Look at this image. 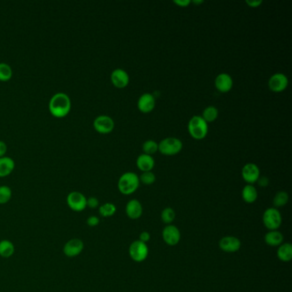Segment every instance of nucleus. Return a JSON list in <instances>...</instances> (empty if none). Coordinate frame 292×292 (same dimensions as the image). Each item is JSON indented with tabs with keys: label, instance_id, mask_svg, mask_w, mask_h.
<instances>
[{
	"label": "nucleus",
	"instance_id": "obj_5",
	"mask_svg": "<svg viewBox=\"0 0 292 292\" xmlns=\"http://www.w3.org/2000/svg\"><path fill=\"white\" fill-rule=\"evenodd\" d=\"M264 226L269 231H277L282 224V216L275 207H269L263 216Z\"/></svg>",
	"mask_w": 292,
	"mask_h": 292
},
{
	"label": "nucleus",
	"instance_id": "obj_13",
	"mask_svg": "<svg viewBox=\"0 0 292 292\" xmlns=\"http://www.w3.org/2000/svg\"><path fill=\"white\" fill-rule=\"evenodd\" d=\"M219 248L226 253L237 252L241 248V241L236 236H224L219 241Z\"/></svg>",
	"mask_w": 292,
	"mask_h": 292
},
{
	"label": "nucleus",
	"instance_id": "obj_30",
	"mask_svg": "<svg viewBox=\"0 0 292 292\" xmlns=\"http://www.w3.org/2000/svg\"><path fill=\"white\" fill-rule=\"evenodd\" d=\"M12 196V191L10 187L6 185L0 186V205H4L10 202Z\"/></svg>",
	"mask_w": 292,
	"mask_h": 292
},
{
	"label": "nucleus",
	"instance_id": "obj_24",
	"mask_svg": "<svg viewBox=\"0 0 292 292\" xmlns=\"http://www.w3.org/2000/svg\"><path fill=\"white\" fill-rule=\"evenodd\" d=\"M219 116V111L215 106H210L206 107L203 113V118L206 121V123H212L214 122Z\"/></svg>",
	"mask_w": 292,
	"mask_h": 292
},
{
	"label": "nucleus",
	"instance_id": "obj_15",
	"mask_svg": "<svg viewBox=\"0 0 292 292\" xmlns=\"http://www.w3.org/2000/svg\"><path fill=\"white\" fill-rule=\"evenodd\" d=\"M111 81L117 88H124L130 83V76L123 69H116L111 74Z\"/></svg>",
	"mask_w": 292,
	"mask_h": 292
},
{
	"label": "nucleus",
	"instance_id": "obj_27",
	"mask_svg": "<svg viewBox=\"0 0 292 292\" xmlns=\"http://www.w3.org/2000/svg\"><path fill=\"white\" fill-rule=\"evenodd\" d=\"M143 152L145 154L151 155L153 153H157L159 151V143H157L155 141L153 140H148L143 143Z\"/></svg>",
	"mask_w": 292,
	"mask_h": 292
},
{
	"label": "nucleus",
	"instance_id": "obj_16",
	"mask_svg": "<svg viewBox=\"0 0 292 292\" xmlns=\"http://www.w3.org/2000/svg\"><path fill=\"white\" fill-rule=\"evenodd\" d=\"M214 85L217 90L220 93H228L233 88V77H231L229 74H219L215 78Z\"/></svg>",
	"mask_w": 292,
	"mask_h": 292
},
{
	"label": "nucleus",
	"instance_id": "obj_25",
	"mask_svg": "<svg viewBox=\"0 0 292 292\" xmlns=\"http://www.w3.org/2000/svg\"><path fill=\"white\" fill-rule=\"evenodd\" d=\"M116 212L117 207L113 203H106L99 207V213L104 218H110L114 215Z\"/></svg>",
	"mask_w": 292,
	"mask_h": 292
},
{
	"label": "nucleus",
	"instance_id": "obj_21",
	"mask_svg": "<svg viewBox=\"0 0 292 292\" xmlns=\"http://www.w3.org/2000/svg\"><path fill=\"white\" fill-rule=\"evenodd\" d=\"M277 256L281 262L289 263L292 260V245L290 242L282 243L279 246Z\"/></svg>",
	"mask_w": 292,
	"mask_h": 292
},
{
	"label": "nucleus",
	"instance_id": "obj_33",
	"mask_svg": "<svg viewBox=\"0 0 292 292\" xmlns=\"http://www.w3.org/2000/svg\"><path fill=\"white\" fill-rule=\"evenodd\" d=\"M99 224H100V219L97 216H90L87 219V225L90 227H95L99 226Z\"/></svg>",
	"mask_w": 292,
	"mask_h": 292
},
{
	"label": "nucleus",
	"instance_id": "obj_2",
	"mask_svg": "<svg viewBox=\"0 0 292 292\" xmlns=\"http://www.w3.org/2000/svg\"><path fill=\"white\" fill-rule=\"evenodd\" d=\"M139 176L136 173L128 172L120 176L117 182V188L121 194L124 196L132 195L139 188Z\"/></svg>",
	"mask_w": 292,
	"mask_h": 292
},
{
	"label": "nucleus",
	"instance_id": "obj_23",
	"mask_svg": "<svg viewBox=\"0 0 292 292\" xmlns=\"http://www.w3.org/2000/svg\"><path fill=\"white\" fill-rule=\"evenodd\" d=\"M15 253V245L10 240H2L0 241V256L3 258H10Z\"/></svg>",
	"mask_w": 292,
	"mask_h": 292
},
{
	"label": "nucleus",
	"instance_id": "obj_36",
	"mask_svg": "<svg viewBox=\"0 0 292 292\" xmlns=\"http://www.w3.org/2000/svg\"><path fill=\"white\" fill-rule=\"evenodd\" d=\"M173 3L179 7H187L191 3L190 0H175Z\"/></svg>",
	"mask_w": 292,
	"mask_h": 292
},
{
	"label": "nucleus",
	"instance_id": "obj_35",
	"mask_svg": "<svg viewBox=\"0 0 292 292\" xmlns=\"http://www.w3.org/2000/svg\"><path fill=\"white\" fill-rule=\"evenodd\" d=\"M150 238H151V236H150V233H147V232H143V233L140 234L139 236V240L141 242H146L149 241Z\"/></svg>",
	"mask_w": 292,
	"mask_h": 292
},
{
	"label": "nucleus",
	"instance_id": "obj_12",
	"mask_svg": "<svg viewBox=\"0 0 292 292\" xmlns=\"http://www.w3.org/2000/svg\"><path fill=\"white\" fill-rule=\"evenodd\" d=\"M260 169L254 163H248L242 167V176L248 184L256 183L260 177Z\"/></svg>",
	"mask_w": 292,
	"mask_h": 292
},
{
	"label": "nucleus",
	"instance_id": "obj_17",
	"mask_svg": "<svg viewBox=\"0 0 292 292\" xmlns=\"http://www.w3.org/2000/svg\"><path fill=\"white\" fill-rule=\"evenodd\" d=\"M125 212L130 219H140L143 215V205L138 200H130V202L127 203Z\"/></svg>",
	"mask_w": 292,
	"mask_h": 292
},
{
	"label": "nucleus",
	"instance_id": "obj_7",
	"mask_svg": "<svg viewBox=\"0 0 292 292\" xmlns=\"http://www.w3.org/2000/svg\"><path fill=\"white\" fill-rule=\"evenodd\" d=\"M66 203L70 209L74 212H83L87 207L86 196L83 193L72 191L67 196Z\"/></svg>",
	"mask_w": 292,
	"mask_h": 292
},
{
	"label": "nucleus",
	"instance_id": "obj_38",
	"mask_svg": "<svg viewBox=\"0 0 292 292\" xmlns=\"http://www.w3.org/2000/svg\"><path fill=\"white\" fill-rule=\"evenodd\" d=\"M7 151V145L6 143L3 142V141H0V158L1 157L4 156V154L6 153Z\"/></svg>",
	"mask_w": 292,
	"mask_h": 292
},
{
	"label": "nucleus",
	"instance_id": "obj_11",
	"mask_svg": "<svg viewBox=\"0 0 292 292\" xmlns=\"http://www.w3.org/2000/svg\"><path fill=\"white\" fill-rule=\"evenodd\" d=\"M162 237L167 245L176 246L180 242L181 233L176 226L168 225L163 230Z\"/></svg>",
	"mask_w": 292,
	"mask_h": 292
},
{
	"label": "nucleus",
	"instance_id": "obj_29",
	"mask_svg": "<svg viewBox=\"0 0 292 292\" xmlns=\"http://www.w3.org/2000/svg\"><path fill=\"white\" fill-rule=\"evenodd\" d=\"M176 218V212L172 207H166L161 212V219L167 226L171 225Z\"/></svg>",
	"mask_w": 292,
	"mask_h": 292
},
{
	"label": "nucleus",
	"instance_id": "obj_37",
	"mask_svg": "<svg viewBox=\"0 0 292 292\" xmlns=\"http://www.w3.org/2000/svg\"><path fill=\"white\" fill-rule=\"evenodd\" d=\"M257 183L261 187H266L269 184V179L266 176H263V177H259V179L257 181Z\"/></svg>",
	"mask_w": 292,
	"mask_h": 292
},
{
	"label": "nucleus",
	"instance_id": "obj_19",
	"mask_svg": "<svg viewBox=\"0 0 292 292\" xmlns=\"http://www.w3.org/2000/svg\"><path fill=\"white\" fill-rule=\"evenodd\" d=\"M15 169V161L10 157L0 158V177L9 176Z\"/></svg>",
	"mask_w": 292,
	"mask_h": 292
},
{
	"label": "nucleus",
	"instance_id": "obj_26",
	"mask_svg": "<svg viewBox=\"0 0 292 292\" xmlns=\"http://www.w3.org/2000/svg\"><path fill=\"white\" fill-rule=\"evenodd\" d=\"M289 202V195L286 191H279L276 194L273 198V205L276 207L286 206Z\"/></svg>",
	"mask_w": 292,
	"mask_h": 292
},
{
	"label": "nucleus",
	"instance_id": "obj_20",
	"mask_svg": "<svg viewBox=\"0 0 292 292\" xmlns=\"http://www.w3.org/2000/svg\"><path fill=\"white\" fill-rule=\"evenodd\" d=\"M264 239L265 243L271 247H279L284 242V236L279 231H269Z\"/></svg>",
	"mask_w": 292,
	"mask_h": 292
},
{
	"label": "nucleus",
	"instance_id": "obj_14",
	"mask_svg": "<svg viewBox=\"0 0 292 292\" xmlns=\"http://www.w3.org/2000/svg\"><path fill=\"white\" fill-rule=\"evenodd\" d=\"M155 105H156L155 96L149 93L142 94L137 101V107L140 112L143 113H151L154 109Z\"/></svg>",
	"mask_w": 292,
	"mask_h": 292
},
{
	"label": "nucleus",
	"instance_id": "obj_39",
	"mask_svg": "<svg viewBox=\"0 0 292 292\" xmlns=\"http://www.w3.org/2000/svg\"><path fill=\"white\" fill-rule=\"evenodd\" d=\"M192 3H195V4H196V5H197V4H201V3H204V1H203V0H201V1H197V0H194V1H192Z\"/></svg>",
	"mask_w": 292,
	"mask_h": 292
},
{
	"label": "nucleus",
	"instance_id": "obj_9",
	"mask_svg": "<svg viewBox=\"0 0 292 292\" xmlns=\"http://www.w3.org/2000/svg\"><path fill=\"white\" fill-rule=\"evenodd\" d=\"M289 84V80L283 73H276L270 77L268 81L269 89L274 93H280L286 89Z\"/></svg>",
	"mask_w": 292,
	"mask_h": 292
},
{
	"label": "nucleus",
	"instance_id": "obj_4",
	"mask_svg": "<svg viewBox=\"0 0 292 292\" xmlns=\"http://www.w3.org/2000/svg\"><path fill=\"white\" fill-rule=\"evenodd\" d=\"M183 149V143L176 137H167L159 143V152L164 155L173 156Z\"/></svg>",
	"mask_w": 292,
	"mask_h": 292
},
{
	"label": "nucleus",
	"instance_id": "obj_34",
	"mask_svg": "<svg viewBox=\"0 0 292 292\" xmlns=\"http://www.w3.org/2000/svg\"><path fill=\"white\" fill-rule=\"evenodd\" d=\"M263 2L262 0H252V1L246 0V3L249 7H251V8H258V7L261 6L263 4Z\"/></svg>",
	"mask_w": 292,
	"mask_h": 292
},
{
	"label": "nucleus",
	"instance_id": "obj_6",
	"mask_svg": "<svg viewBox=\"0 0 292 292\" xmlns=\"http://www.w3.org/2000/svg\"><path fill=\"white\" fill-rule=\"evenodd\" d=\"M148 247L145 242L136 240L131 243L129 248L130 258L136 263H143L148 256Z\"/></svg>",
	"mask_w": 292,
	"mask_h": 292
},
{
	"label": "nucleus",
	"instance_id": "obj_3",
	"mask_svg": "<svg viewBox=\"0 0 292 292\" xmlns=\"http://www.w3.org/2000/svg\"><path fill=\"white\" fill-rule=\"evenodd\" d=\"M189 135L196 140H203L208 133V123L202 116H193L188 123Z\"/></svg>",
	"mask_w": 292,
	"mask_h": 292
},
{
	"label": "nucleus",
	"instance_id": "obj_1",
	"mask_svg": "<svg viewBox=\"0 0 292 292\" xmlns=\"http://www.w3.org/2000/svg\"><path fill=\"white\" fill-rule=\"evenodd\" d=\"M71 109V100L68 94L57 93L49 101V112L53 117L62 118L67 116Z\"/></svg>",
	"mask_w": 292,
	"mask_h": 292
},
{
	"label": "nucleus",
	"instance_id": "obj_10",
	"mask_svg": "<svg viewBox=\"0 0 292 292\" xmlns=\"http://www.w3.org/2000/svg\"><path fill=\"white\" fill-rule=\"evenodd\" d=\"M84 249V243L79 238L70 239L63 245V252L67 257L74 258L79 256Z\"/></svg>",
	"mask_w": 292,
	"mask_h": 292
},
{
	"label": "nucleus",
	"instance_id": "obj_32",
	"mask_svg": "<svg viewBox=\"0 0 292 292\" xmlns=\"http://www.w3.org/2000/svg\"><path fill=\"white\" fill-rule=\"evenodd\" d=\"M99 205H100V202L96 197L91 196L89 198H87V206H88L90 208L94 209V208H97Z\"/></svg>",
	"mask_w": 292,
	"mask_h": 292
},
{
	"label": "nucleus",
	"instance_id": "obj_28",
	"mask_svg": "<svg viewBox=\"0 0 292 292\" xmlns=\"http://www.w3.org/2000/svg\"><path fill=\"white\" fill-rule=\"evenodd\" d=\"M12 69L6 63H0V81L7 82L12 77Z\"/></svg>",
	"mask_w": 292,
	"mask_h": 292
},
{
	"label": "nucleus",
	"instance_id": "obj_18",
	"mask_svg": "<svg viewBox=\"0 0 292 292\" xmlns=\"http://www.w3.org/2000/svg\"><path fill=\"white\" fill-rule=\"evenodd\" d=\"M155 165V161L153 159V157L148 154H145L143 153L138 156L136 159V166L138 167L140 171H142L143 173L145 172H152Z\"/></svg>",
	"mask_w": 292,
	"mask_h": 292
},
{
	"label": "nucleus",
	"instance_id": "obj_8",
	"mask_svg": "<svg viewBox=\"0 0 292 292\" xmlns=\"http://www.w3.org/2000/svg\"><path fill=\"white\" fill-rule=\"evenodd\" d=\"M115 123L113 118L107 115H100L97 117L93 121V128L100 134H109L114 130Z\"/></svg>",
	"mask_w": 292,
	"mask_h": 292
},
{
	"label": "nucleus",
	"instance_id": "obj_31",
	"mask_svg": "<svg viewBox=\"0 0 292 292\" xmlns=\"http://www.w3.org/2000/svg\"><path fill=\"white\" fill-rule=\"evenodd\" d=\"M140 183L142 182L145 185H151L156 181V176L152 172H145L139 176Z\"/></svg>",
	"mask_w": 292,
	"mask_h": 292
},
{
	"label": "nucleus",
	"instance_id": "obj_22",
	"mask_svg": "<svg viewBox=\"0 0 292 292\" xmlns=\"http://www.w3.org/2000/svg\"><path fill=\"white\" fill-rule=\"evenodd\" d=\"M242 198L246 203H254L258 198V192L256 187L251 184L246 185L242 190Z\"/></svg>",
	"mask_w": 292,
	"mask_h": 292
}]
</instances>
